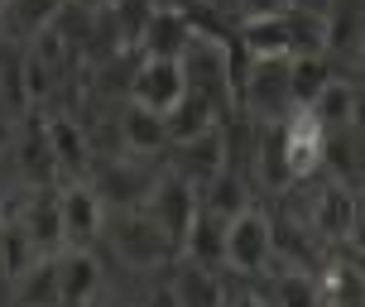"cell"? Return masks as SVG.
Listing matches in <instances>:
<instances>
[{
	"mask_svg": "<svg viewBox=\"0 0 365 307\" xmlns=\"http://www.w3.org/2000/svg\"><path fill=\"white\" fill-rule=\"evenodd\" d=\"M106 240H110V250L140 274L164 269L173 259V250H178V240L149 217L145 207H120L115 217H106Z\"/></svg>",
	"mask_w": 365,
	"mask_h": 307,
	"instance_id": "1",
	"label": "cell"
},
{
	"mask_svg": "<svg viewBox=\"0 0 365 307\" xmlns=\"http://www.w3.org/2000/svg\"><path fill=\"white\" fill-rule=\"evenodd\" d=\"M236 106L259 125H279L298 106L293 101V58H250L245 82L236 91Z\"/></svg>",
	"mask_w": 365,
	"mask_h": 307,
	"instance_id": "2",
	"label": "cell"
},
{
	"mask_svg": "<svg viewBox=\"0 0 365 307\" xmlns=\"http://www.w3.org/2000/svg\"><path fill=\"white\" fill-rule=\"evenodd\" d=\"M284 159H289V178L293 182H308L317 173H327V125L317 120L312 106H293L284 120Z\"/></svg>",
	"mask_w": 365,
	"mask_h": 307,
	"instance_id": "3",
	"label": "cell"
},
{
	"mask_svg": "<svg viewBox=\"0 0 365 307\" xmlns=\"http://www.w3.org/2000/svg\"><path fill=\"white\" fill-rule=\"evenodd\" d=\"M226 269L245 274V279L274 269V221L259 207H245L226 226Z\"/></svg>",
	"mask_w": 365,
	"mask_h": 307,
	"instance_id": "4",
	"label": "cell"
},
{
	"mask_svg": "<svg viewBox=\"0 0 365 307\" xmlns=\"http://www.w3.org/2000/svg\"><path fill=\"white\" fill-rule=\"evenodd\" d=\"M356 217H361L356 187H351V182H336V178L322 182V187L308 197V212H303V221L317 231L322 245H346L351 231H356Z\"/></svg>",
	"mask_w": 365,
	"mask_h": 307,
	"instance_id": "5",
	"label": "cell"
},
{
	"mask_svg": "<svg viewBox=\"0 0 365 307\" xmlns=\"http://www.w3.org/2000/svg\"><path fill=\"white\" fill-rule=\"evenodd\" d=\"M145 212L178 240V250H182V240H187V231H192V221L202 212V192L187 178H178V173H159V182L145 197Z\"/></svg>",
	"mask_w": 365,
	"mask_h": 307,
	"instance_id": "6",
	"label": "cell"
},
{
	"mask_svg": "<svg viewBox=\"0 0 365 307\" xmlns=\"http://www.w3.org/2000/svg\"><path fill=\"white\" fill-rule=\"evenodd\" d=\"M125 96L140 101V106H149V110H159V115H168L187 96V73H182V63H173V58H140L135 73H130Z\"/></svg>",
	"mask_w": 365,
	"mask_h": 307,
	"instance_id": "7",
	"label": "cell"
},
{
	"mask_svg": "<svg viewBox=\"0 0 365 307\" xmlns=\"http://www.w3.org/2000/svg\"><path fill=\"white\" fill-rule=\"evenodd\" d=\"M63 231H68V250H91V240L106 235V202L91 187V178L63 187Z\"/></svg>",
	"mask_w": 365,
	"mask_h": 307,
	"instance_id": "8",
	"label": "cell"
},
{
	"mask_svg": "<svg viewBox=\"0 0 365 307\" xmlns=\"http://www.w3.org/2000/svg\"><path fill=\"white\" fill-rule=\"evenodd\" d=\"M231 168V149H226V130H207V135H197V140H182V145H173V168L168 173H178V178H187L192 187H207V182L217 178V173H226Z\"/></svg>",
	"mask_w": 365,
	"mask_h": 307,
	"instance_id": "9",
	"label": "cell"
},
{
	"mask_svg": "<svg viewBox=\"0 0 365 307\" xmlns=\"http://www.w3.org/2000/svg\"><path fill=\"white\" fill-rule=\"evenodd\" d=\"M115 140H120V149L135 154V159H154V154L173 149L168 115L140 106V101H125V106H120V115H115Z\"/></svg>",
	"mask_w": 365,
	"mask_h": 307,
	"instance_id": "10",
	"label": "cell"
},
{
	"mask_svg": "<svg viewBox=\"0 0 365 307\" xmlns=\"http://www.w3.org/2000/svg\"><path fill=\"white\" fill-rule=\"evenodd\" d=\"M19 221H24V231H29V240H34L38 254H63L68 250V231H63V192H53L48 182H38L34 192H29Z\"/></svg>",
	"mask_w": 365,
	"mask_h": 307,
	"instance_id": "11",
	"label": "cell"
},
{
	"mask_svg": "<svg viewBox=\"0 0 365 307\" xmlns=\"http://www.w3.org/2000/svg\"><path fill=\"white\" fill-rule=\"evenodd\" d=\"M197 19L182 15V10H173V5H159L154 10V19H149L145 38H140V58H173V63H182V53L197 43Z\"/></svg>",
	"mask_w": 365,
	"mask_h": 307,
	"instance_id": "12",
	"label": "cell"
},
{
	"mask_svg": "<svg viewBox=\"0 0 365 307\" xmlns=\"http://www.w3.org/2000/svg\"><path fill=\"white\" fill-rule=\"evenodd\" d=\"M317 283H322V307H365V259L336 245V254L322 259Z\"/></svg>",
	"mask_w": 365,
	"mask_h": 307,
	"instance_id": "13",
	"label": "cell"
},
{
	"mask_svg": "<svg viewBox=\"0 0 365 307\" xmlns=\"http://www.w3.org/2000/svg\"><path fill=\"white\" fill-rule=\"evenodd\" d=\"M43 130H48V149H53V168H58V173H63L68 182L87 178V168H91V140H87V130L77 125L68 110H53V115L43 120Z\"/></svg>",
	"mask_w": 365,
	"mask_h": 307,
	"instance_id": "14",
	"label": "cell"
},
{
	"mask_svg": "<svg viewBox=\"0 0 365 307\" xmlns=\"http://www.w3.org/2000/svg\"><path fill=\"white\" fill-rule=\"evenodd\" d=\"M154 182L159 178H145V173H140V159L125 154V159H115V163H101L96 178H91V187L101 192L106 207H145Z\"/></svg>",
	"mask_w": 365,
	"mask_h": 307,
	"instance_id": "15",
	"label": "cell"
},
{
	"mask_svg": "<svg viewBox=\"0 0 365 307\" xmlns=\"http://www.w3.org/2000/svg\"><path fill=\"white\" fill-rule=\"evenodd\" d=\"M236 43L250 58H293L298 53V38H293V10L284 15H259V19H240Z\"/></svg>",
	"mask_w": 365,
	"mask_h": 307,
	"instance_id": "16",
	"label": "cell"
},
{
	"mask_svg": "<svg viewBox=\"0 0 365 307\" xmlns=\"http://www.w3.org/2000/svg\"><path fill=\"white\" fill-rule=\"evenodd\" d=\"M58 274H63V307H91L106 288L101 259L91 250H63L58 254Z\"/></svg>",
	"mask_w": 365,
	"mask_h": 307,
	"instance_id": "17",
	"label": "cell"
},
{
	"mask_svg": "<svg viewBox=\"0 0 365 307\" xmlns=\"http://www.w3.org/2000/svg\"><path fill=\"white\" fill-rule=\"evenodd\" d=\"M15 303L19 307H63V274L58 254H38L29 269L15 279Z\"/></svg>",
	"mask_w": 365,
	"mask_h": 307,
	"instance_id": "18",
	"label": "cell"
},
{
	"mask_svg": "<svg viewBox=\"0 0 365 307\" xmlns=\"http://www.w3.org/2000/svg\"><path fill=\"white\" fill-rule=\"evenodd\" d=\"M327 58H356L365 38V0H331L327 15Z\"/></svg>",
	"mask_w": 365,
	"mask_h": 307,
	"instance_id": "19",
	"label": "cell"
},
{
	"mask_svg": "<svg viewBox=\"0 0 365 307\" xmlns=\"http://www.w3.org/2000/svg\"><path fill=\"white\" fill-rule=\"evenodd\" d=\"M226 226H231L226 217H217V212L202 207L197 221H192V231H187V240H182V254H187L192 264L221 269V264H226Z\"/></svg>",
	"mask_w": 365,
	"mask_h": 307,
	"instance_id": "20",
	"label": "cell"
},
{
	"mask_svg": "<svg viewBox=\"0 0 365 307\" xmlns=\"http://www.w3.org/2000/svg\"><path fill=\"white\" fill-rule=\"evenodd\" d=\"M217 125H221V106L212 96H202V91H187L178 106L168 110V135H173V145L197 140V135H207V130H217Z\"/></svg>",
	"mask_w": 365,
	"mask_h": 307,
	"instance_id": "21",
	"label": "cell"
},
{
	"mask_svg": "<svg viewBox=\"0 0 365 307\" xmlns=\"http://www.w3.org/2000/svg\"><path fill=\"white\" fill-rule=\"evenodd\" d=\"M173 298L178 307H226V288H221L217 269H207V264H178L173 274Z\"/></svg>",
	"mask_w": 365,
	"mask_h": 307,
	"instance_id": "22",
	"label": "cell"
},
{
	"mask_svg": "<svg viewBox=\"0 0 365 307\" xmlns=\"http://www.w3.org/2000/svg\"><path fill=\"white\" fill-rule=\"evenodd\" d=\"M274 307H322V283L312 269L298 264H274Z\"/></svg>",
	"mask_w": 365,
	"mask_h": 307,
	"instance_id": "23",
	"label": "cell"
},
{
	"mask_svg": "<svg viewBox=\"0 0 365 307\" xmlns=\"http://www.w3.org/2000/svg\"><path fill=\"white\" fill-rule=\"evenodd\" d=\"M255 173L264 187H293L289 178V159H284V130L279 125H259V140H255Z\"/></svg>",
	"mask_w": 365,
	"mask_h": 307,
	"instance_id": "24",
	"label": "cell"
},
{
	"mask_svg": "<svg viewBox=\"0 0 365 307\" xmlns=\"http://www.w3.org/2000/svg\"><path fill=\"white\" fill-rule=\"evenodd\" d=\"M63 5H68V0H5V24H10V34H19V38H38L58 15H63Z\"/></svg>",
	"mask_w": 365,
	"mask_h": 307,
	"instance_id": "25",
	"label": "cell"
},
{
	"mask_svg": "<svg viewBox=\"0 0 365 307\" xmlns=\"http://www.w3.org/2000/svg\"><path fill=\"white\" fill-rule=\"evenodd\" d=\"M312 110H317V120L327 130H351V120H356V82H346V77L336 73L327 87L317 91Z\"/></svg>",
	"mask_w": 365,
	"mask_h": 307,
	"instance_id": "26",
	"label": "cell"
},
{
	"mask_svg": "<svg viewBox=\"0 0 365 307\" xmlns=\"http://www.w3.org/2000/svg\"><path fill=\"white\" fill-rule=\"evenodd\" d=\"M202 207L207 212H217V217H240L245 207H250V192H245V182H240L236 168H226V173H217V178L202 187Z\"/></svg>",
	"mask_w": 365,
	"mask_h": 307,
	"instance_id": "27",
	"label": "cell"
},
{
	"mask_svg": "<svg viewBox=\"0 0 365 307\" xmlns=\"http://www.w3.org/2000/svg\"><path fill=\"white\" fill-rule=\"evenodd\" d=\"M331 58L327 53H298L293 58V101L298 106H312L317 101V91L331 82Z\"/></svg>",
	"mask_w": 365,
	"mask_h": 307,
	"instance_id": "28",
	"label": "cell"
},
{
	"mask_svg": "<svg viewBox=\"0 0 365 307\" xmlns=\"http://www.w3.org/2000/svg\"><path fill=\"white\" fill-rule=\"evenodd\" d=\"M293 10V0H236V15L240 19H259V15H284Z\"/></svg>",
	"mask_w": 365,
	"mask_h": 307,
	"instance_id": "29",
	"label": "cell"
},
{
	"mask_svg": "<svg viewBox=\"0 0 365 307\" xmlns=\"http://www.w3.org/2000/svg\"><path fill=\"white\" fill-rule=\"evenodd\" d=\"M159 5H173V10H182V15L202 19L207 10H217V0H159Z\"/></svg>",
	"mask_w": 365,
	"mask_h": 307,
	"instance_id": "30",
	"label": "cell"
},
{
	"mask_svg": "<svg viewBox=\"0 0 365 307\" xmlns=\"http://www.w3.org/2000/svg\"><path fill=\"white\" fill-rule=\"evenodd\" d=\"M226 307H274L264 293H255V288H240V293H231L226 298Z\"/></svg>",
	"mask_w": 365,
	"mask_h": 307,
	"instance_id": "31",
	"label": "cell"
},
{
	"mask_svg": "<svg viewBox=\"0 0 365 307\" xmlns=\"http://www.w3.org/2000/svg\"><path fill=\"white\" fill-rule=\"evenodd\" d=\"M346 245H351V250H356V254L365 259V212L356 217V231H351V240H346Z\"/></svg>",
	"mask_w": 365,
	"mask_h": 307,
	"instance_id": "32",
	"label": "cell"
},
{
	"mask_svg": "<svg viewBox=\"0 0 365 307\" xmlns=\"http://www.w3.org/2000/svg\"><path fill=\"white\" fill-rule=\"evenodd\" d=\"M293 10H308V15H327L331 0H293Z\"/></svg>",
	"mask_w": 365,
	"mask_h": 307,
	"instance_id": "33",
	"label": "cell"
},
{
	"mask_svg": "<svg viewBox=\"0 0 365 307\" xmlns=\"http://www.w3.org/2000/svg\"><path fill=\"white\" fill-rule=\"evenodd\" d=\"M73 5H87V10H110L115 0H73Z\"/></svg>",
	"mask_w": 365,
	"mask_h": 307,
	"instance_id": "34",
	"label": "cell"
},
{
	"mask_svg": "<svg viewBox=\"0 0 365 307\" xmlns=\"http://www.w3.org/2000/svg\"><path fill=\"white\" fill-rule=\"evenodd\" d=\"M356 202H361V212H365V173L356 178Z\"/></svg>",
	"mask_w": 365,
	"mask_h": 307,
	"instance_id": "35",
	"label": "cell"
},
{
	"mask_svg": "<svg viewBox=\"0 0 365 307\" xmlns=\"http://www.w3.org/2000/svg\"><path fill=\"white\" fill-rule=\"evenodd\" d=\"M10 34V24H5V0H0V38Z\"/></svg>",
	"mask_w": 365,
	"mask_h": 307,
	"instance_id": "36",
	"label": "cell"
},
{
	"mask_svg": "<svg viewBox=\"0 0 365 307\" xmlns=\"http://www.w3.org/2000/svg\"><path fill=\"white\" fill-rule=\"evenodd\" d=\"M356 58H361V68H365V38H361V53H356Z\"/></svg>",
	"mask_w": 365,
	"mask_h": 307,
	"instance_id": "37",
	"label": "cell"
},
{
	"mask_svg": "<svg viewBox=\"0 0 365 307\" xmlns=\"http://www.w3.org/2000/svg\"><path fill=\"white\" fill-rule=\"evenodd\" d=\"M91 307H110V303H106V298H96V303H91Z\"/></svg>",
	"mask_w": 365,
	"mask_h": 307,
	"instance_id": "38",
	"label": "cell"
}]
</instances>
